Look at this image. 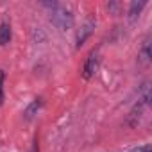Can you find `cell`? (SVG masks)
I'll list each match as a JSON object with an SVG mask.
<instances>
[{"label": "cell", "mask_w": 152, "mask_h": 152, "mask_svg": "<svg viewBox=\"0 0 152 152\" xmlns=\"http://www.w3.org/2000/svg\"><path fill=\"white\" fill-rule=\"evenodd\" d=\"M50 20L56 27H59L61 31H66L72 27L73 23V16L72 13L66 9V7H61V6H52V15H50Z\"/></svg>", "instance_id": "6da1fadb"}, {"label": "cell", "mask_w": 152, "mask_h": 152, "mask_svg": "<svg viewBox=\"0 0 152 152\" xmlns=\"http://www.w3.org/2000/svg\"><path fill=\"white\" fill-rule=\"evenodd\" d=\"M97 68H99V57H97L95 52H91L86 64H84V79H91L97 72Z\"/></svg>", "instance_id": "7a4b0ae2"}, {"label": "cell", "mask_w": 152, "mask_h": 152, "mask_svg": "<svg viewBox=\"0 0 152 152\" xmlns=\"http://www.w3.org/2000/svg\"><path fill=\"white\" fill-rule=\"evenodd\" d=\"M93 27H95V22H93V20H88V22L83 25V29H81L79 34H77V47H81V45L86 41V38L93 32Z\"/></svg>", "instance_id": "3957f363"}, {"label": "cell", "mask_w": 152, "mask_h": 152, "mask_svg": "<svg viewBox=\"0 0 152 152\" xmlns=\"http://www.w3.org/2000/svg\"><path fill=\"white\" fill-rule=\"evenodd\" d=\"M9 39H11V25L7 22H4V23H0V45L2 47L7 45Z\"/></svg>", "instance_id": "277c9868"}, {"label": "cell", "mask_w": 152, "mask_h": 152, "mask_svg": "<svg viewBox=\"0 0 152 152\" xmlns=\"http://www.w3.org/2000/svg\"><path fill=\"white\" fill-rule=\"evenodd\" d=\"M145 6H147V2H143V0H141V2H132V4H131V9H129V15H131V18L134 20V18L140 15V11H141Z\"/></svg>", "instance_id": "5b68a950"}, {"label": "cell", "mask_w": 152, "mask_h": 152, "mask_svg": "<svg viewBox=\"0 0 152 152\" xmlns=\"http://www.w3.org/2000/svg\"><path fill=\"white\" fill-rule=\"evenodd\" d=\"M148 59H150V50H148V39H147L145 45H143V50H141V54H140V61H141V64L145 66V64L148 63Z\"/></svg>", "instance_id": "8992f818"}, {"label": "cell", "mask_w": 152, "mask_h": 152, "mask_svg": "<svg viewBox=\"0 0 152 152\" xmlns=\"http://www.w3.org/2000/svg\"><path fill=\"white\" fill-rule=\"evenodd\" d=\"M39 106H41V102H39V100H34V102H32V104L27 107V111H25V116H27V118H32V116H34V113H36V109H38Z\"/></svg>", "instance_id": "52a82bcc"}, {"label": "cell", "mask_w": 152, "mask_h": 152, "mask_svg": "<svg viewBox=\"0 0 152 152\" xmlns=\"http://www.w3.org/2000/svg\"><path fill=\"white\" fill-rule=\"evenodd\" d=\"M2 84H4V72L0 70V104L4 102V90H2Z\"/></svg>", "instance_id": "ba28073f"}, {"label": "cell", "mask_w": 152, "mask_h": 152, "mask_svg": "<svg viewBox=\"0 0 152 152\" xmlns=\"http://www.w3.org/2000/svg\"><path fill=\"white\" fill-rule=\"evenodd\" d=\"M132 152H152V147H150V145H141V147L134 148Z\"/></svg>", "instance_id": "9c48e42d"}]
</instances>
